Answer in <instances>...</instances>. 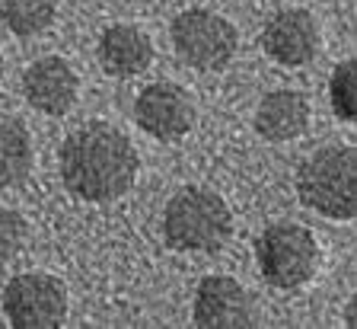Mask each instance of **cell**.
Returning a JSON list of instances; mask_svg holds the SVG:
<instances>
[{
	"label": "cell",
	"mask_w": 357,
	"mask_h": 329,
	"mask_svg": "<svg viewBox=\"0 0 357 329\" xmlns=\"http://www.w3.org/2000/svg\"><path fill=\"white\" fill-rule=\"evenodd\" d=\"M32 138L20 119L0 112V189L22 186L32 173Z\"/></svg>",
	"instance_id": "obj_13"
},
{
	"label": "cell",
	"mask_w": 357,
	"mask_h": 329,
	"mask_svg": "<svg viewBox=\"0 0 357 329\" xmlns=\"http://www.w3.org/2000/svg\"><path fill=\"white\" fill-rule=\"evenodd\" d=\"M0 80H3V54H0Z\"/></svg>",
	"instance_id": "obj_18"
},
{
	"label": "cell",
	"mask_w": 357,
	"mask_h": 329,
	"mask_svg": "<svg viewBox=\"0 0 357 329\" xmlns=\"http://www.w3.org/2000/svg\"><path fill=\"white\" fill-rule=\"evenodd\" d=\"M297 195L328 221H351L357 211V154L351 144L316 150L297 170Z\"/></svg>",
	"instance_id": "obj_3"
},
{
	"label": "cell",
	"mask_w": 357,
	"mask_h": 329,
	"mask_svg": "<svg viewBox=\"0 0 357 329\" xmlns=\"http://www.w3.org/2000/svg\"><path fill=\"white\" fill-rule=\"evenodd\" d=\"M22 93L29 99L32 109L42 115H67L80 99V77L74 64L61 54H45L36 58L22 74Z\"/></svg>",
	"instance_id": "obj_9"
},
{
	"label": "cell",
	"mask_w": 357,
	"mask_h": 329,
	"mask_svg": "<svg viewBox=\"0 0 357 329\" xmlns=\"http://www.w3.org/2000/svg\"><path fill=\"white\" fill-rule=\"evenodd\" d=\"M26 237H29L26 217L13 208H0V262L13 259L26 247Z\"/></svg>",
	"instance_id": "obj_16"
},
{
	"label": "cell",
	"mask_w": 357,
	"mask_h": 329,
	"mask_svg": "<svg viewBox=\"0 0 357 329\" xmlns=\"http://www.w3.org/2000/svg\"><path fill=\"white\" fill-rule=\"evenodd\" d=\"M261 48L281 68H303L319 54V23L303 7H284L268 16Z\"/></svg>",
	"instance_id": "obj_8"
},
{
	"label": "cell",
	"mask_w": 357,
	"mask_h": 329,
	"mask_svg": "<svg viewBox=\"0 0 357 329\" xmlns=\"http://www.w3.org/2000/svg\"><path fill=\"white\" fill-rule=\"evenodd\" d=\"M195 99L185 87L169 80L150 83L134 99V122L156 141H178L195 128Z\"/></svg>",
	"instance_id": "obj_7"
},
{
	"label": "cell",
	"mask_w": 357,
	"mask_h": 329,
	"mask_svg": "<svg viewBox=\"0 0 357 329\" xmlns=\"http://www.w3.org/2000/svg\"><path fill=\"white\" fill-rule=\"evenodd\" d=\"M172 48L195 71H223L239 48V32L227 16L204 7H192L172 20L169 26Z\"/></svg>",
	"instance_id": "obj_5"
},
{
	"label": "cell",
	"mask_w": 357,
	"mask_h": 329,
	"mask_svg": "<svg viewBox=\"0 0 357 329\" xmlns=\"http://www.w3.org/2000/svg\"><path fill=\"white\" fill-rule=\"evenodd\" d=\"M58 166L61 182L74 198L109 205L134 189L141 157L125 131L105 122H89L64 138Z\"/></svg>",
	"instance_id": "obj_1"
},
{
	"label": "cell",
	"mask_w": 357,
	"mask_h": 329,
	"mask_svg": "<svg viewBox=\"0 0 357 329\" xmlns=\"http://www.w3.org/2000/svg\"><path fill=\"white\" fill-rule=\"evenodd\" d=\"M163 233L178 253H217L233 237V211L211 189L185 186L166 202Z\"/></svg>",
	"instance_id": "obj_2"
},
{
	"label": "cell",
	"mask_w": 357,
	"mask_h": 329,
	"mask_svg": "<svg viewBox=\"0 0 357 329\" xmlns=\"http://www.w3.org/2000/svg\"><path fill=\"white\" fill-rule=\"evenodd\" d=\"M3 314L16 329H54L67 320V288L48 272H22L3 288Z\"/></svg>",
	"instance_id": "obj_6"
},
{
	"label": "cell",
	"mask_w": 357,
	"mask_h": 329,
	"mask_svg": "<svg viewBox=\"0 0 357 329\" xmlns=\"http://www.w3.org/2000/svg\"><path fill=\"white\" fill-rule=\"evenodd\" d=\"M319 243L310 227L294 221H278L261 231L255 243V262L259 272L278 291H297L312 282L319 272Z\"/></svg>",
	"instance_id": "obj_4"
},
{
	"label": "cell",
	"mask_w": 357,
	"mask_h": 329,
	"mask_svg": "<svg viewBox=\"0 0 357 329\" xmlns=\"http://www.w3.org/2000/svg\"><path fill=\"white\" fill-rule=\"evenodd\" d=\"M195 326L204 329H239L252 326V298L233 275L201 278L195 291Z\"/></svg>",
	"instance_id": "obj_10"
},
{
	"label": "cell",
	"mask_w": 357,
	"mask_h": 329,
	"mask_svg": "<svg viewBox=\"0 0 357 329\" xmlns=\"http://www.w3.org/2000/svg\"><path fill=\"white\" fill-rule=\"evenodd\" d=\"M328 103H332V112L342 122L357 119V64H354V58L342 61V64L335 68L332 80H328Z\"/></svg>",
	"instance_id": "obj_15"
},
{
	"label": "cell",
	"mask_w": 357,
	"mask_h": 329,
	"mask_svg": "<svg viewBox=\"0 0 357 329\" xmlns=\"http://www.w3.org/2000/svg\"><path fill=\"white\" fill-rule=\"evenodd\" d=\"M344 326H357V310H354V300H348V310H344Z\"/></svg>",
	"instance_id": "obj_17"
},
{
	"label": "cell",
	"mask_w": 357,
	"mask_h": 329,
	"mask_svg": "<svg viewBox=\"0 0 357 329\" xmlns=\"http://www.w3.org/2000/svg\"><path fill=\"white\" fill-rule=\"evenodd\" d=\"M312 119L310 99L300 90H271L255 109V131L271 144H287L306 135Z\"/></svg>",
	"instance_id": "obj_12"
},
{
	"label": "cell",
	"mask_w": 357,
	"mask_h": 329,
	"mask_svg": "<svg viewBox=\"0 0 357 329\" xmlns=\"http://www.w3.org/2000/svg\"><path fill=\"white\" fill-rule=\"evenodd\" d=\"M96 58L109 77H137L153 61V42L144 29L131 23H115L102 29L96 42Z\"/></svg>",
	"instance_id": "obj_11"
},
{
	"label": "cell",
	"mask_w": 357,
	"mask_h": 329,
	"mask_svg": "<svg viewBox=\"0 0 357 329\" xmlns=\"http://www.w3.org/2000/svg\"><path fill=\"white\" fill-rule=\"evenodd\" d=\"M0 16L13 36L32 38L52 29L58 0H0Z\"/></svg>",
	"instance_id": "obj_14"
}]
</instances>
